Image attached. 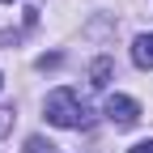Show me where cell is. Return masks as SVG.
I'll use <instances>...</instances> for the list:
<instances>
[{
	"label": "cell",
	"mask_w": 153,
	"mask_h": 153,
	"mask_svg": "<svg viewBox=\"0 0 153 153\" xmlns=\"http://www.w3.org/2000/svg\"><path fill=\"white\" fill-rule=\"evenodd\" d=\"M43 111H47V123H55V128H85L89 123V106L81 102V94H76L72 85L51 89Z\"/></svg>",
	"instance_id": "6da1fadb"
},
{
	"label": "cell",
	"mask_w": 153,
	"mask_h": 153,
	"mask_svg": "<svg viewBox=\"0 0 153 153\" xmlns=\"http://www.w3.org/2000/svg\"><path fill=\"white\" fill-rule=\"evenodd\" d=\"M38 4L43 0H0V43L26 38L38 22Z\"/></svg>",
	"instance_id": "7a4b0ae2"
},
{
	"label": "cell",
	"mask_w": 153,
	"mask_h": 153,
	"mask_svg": "<svg viewBox=\"0 0 153 153\" xmlns=\"http://www.w3.org/2000/svg\"><path fill=\"white\" fill-rule=\"evenodd\" d=\"M106 119L115 128H132V123L140 119V102L128 98V94H111V98H106Z\"/></svg>",
	"instance_id": "3957f363"
},
{
	"label": "cell",
	"mask_w": 153,
	"mask_h": 153,
	"mask_svg": "<svg viewBox=\"0 0 153 153\" xmlns=\"http://www.w3.org/2000/svg\"><path fill=\"white\" fill-rule=\"evenodd\" d=\"M132 60H136V68H153V34H136Z\"/></svg>",
	"instance_id": "277c9868"
},
{
	"label": "cell",
	"mask_w": 153,
	"mask_h": 153,
	"mask_svg": "<svg viewBox=\"0 0 153 153\" xmlns=\"http://www.w3.org/2000/svg\"><path fill=\"white\" fill-rule=\"evenodd\" d=\"M106 81H111V60H98V64H94V85L102 89Z\"/></svg>",
	"instance_id": "5b68a950"
},
{
	"label": "cell",
	"mask_w": 153,
	"mask_h": 153,
	"mask_svg": "<svg viewBox=\"0 0 153 153\" xmlns=\"http://www.w3.org/2000/svg\"><path fill=\"white\" fill-rule=\"evenodd\" d=\"M128 153H153V140H140V145H132Z\"/></svg>",
	"instance_id": "8992f818"
},
{
	"label": "cell",
	"mask_w": 153,
	"mask_h": 153,
	"mask_svg": "<svg viewBox=\"0 0 153 153\" xmlns=\"http://www.w3.org/2000/svg\"><path fill=\"white\" fill-rule=\"evenodd\" d=\"M9 119H13V111H0V132L9 128Z\"/></svg>",
	"instance_id": "52a82bcc"
},
{
	"label": "cell",
	"mask_w": 153,
	"mask_h": 153,
	"mask_svg": "<svg viewBox=\"0 0 153 153\" xmlns=\"http://www.w3.org/2000/svg\"><path fill=\"white\" fill-rule=\"evenodd\" d=\"M0 85H4V81H0Z\"/></svg>",
	"instance_id": "ba28073f"
}]
</instances>
